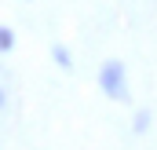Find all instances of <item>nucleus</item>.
<instances>
[{"label":"nucleus","instance_id":"20e7f679","mask_svg":"<svg viewBox=\"0 0 157 150\" xmlns=\"http://www.w3.org/2000/svg\"><path fill=\"white\" fill-rule=\"evenodd\" d=\"M15 51V30L11 26H0V55Z\"/></svg>","mask_w":157,"mask_h":150},{"label":"nucleus","instance_id":"f03ea898","mask_svg":"<svg viewBox=\"0 0 157 150\" xmlns=\"http://www.w3.org/2000/svg\"><path fill=\"white\" fill-rule=\"evenodd\" d=\"M51 59H55V66H62V70H73V55H70V48H62V44H51Z\"/></svg>","mask_w":157,"mask_h":150},{"label":"nucleus","instance_id":"f257e3e1","mask_svg":"<svg viewBox=\"0 0 157 150\" xmlns=\"http://www.w3.org/2000/svg\"><path fill=\"white\" fill-rule=\"evenodd\" d=\"M99 88H102V95L106 99H113V103H128V73H124V62L121 59H106L102 62V70H99Z\"/></svg>","mask_w":157,"mask_h":150},{"label":"nucleus","instance_id":"39448f33","mask_svg":"<svg viewBox=\"0 0 157 150\" xmlns=\"http://www.w3.org/2000/svg\"><path fill=\"white\" fill-rule=\"evenodd\" d=\"M7 106V92H4V84H0V110Z\"/></svg>","mask_w":157,"mask_h":150},{"label":"nucleus","instance_id":"7ed1b4c3","mask_svg":"<svg viewBox=\"0 0 157 150\" xmlns=\"http://www.w3.org/2000/svg\"><path fill=\"white\" fill-rule=\"evenodd\" d=\"M146 128H150V110H135V117H132V132L143 136Z\"/></svg>","mask_w":157,"mask_h":150}]
</instances>
